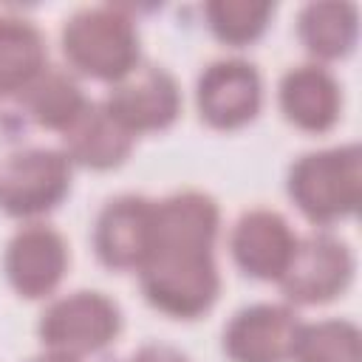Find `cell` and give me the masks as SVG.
Masks as SVG:
<instances>
[{"label": "cell", "mask_w": 362, "mask_h": 362, "mask_svg": "<svg viewBox=\"0 0 362 362\" xmlns=\"http://www.w3.org/2000/svg\"><path fill=\"white\" fill-rule=\"evenodd\" d=\"M272 14H274L272 3H252V0H212L204 6V17L212 37L232 48L252 45L266 31Z\"/></svg>", "instance_id": "d6986e66"}, {"label": "cell", "mask_w": 362, "mask_h": 362, "mask_svg": "<svg viewBox=\"0 0 362 362\" xmlns=\"http://www.w3.org/2000/svg\"><path fill=\"white\" fill-rule=\"evenodd\" d=\"M201 119L215 130H238L255 122L263 105V82L246 59H215L195 85Z\"/></svg>", "instance_id": "9c48e42d"}, {"label": "cell", "mask_w": 362, "mask_h": 362, "mask_svg": "<svg viewBox=\"0 0 362 362\" xmlns=\"http://www.w3.org/2000/svg\"><path fill=\"white\" fill-rule=\"evenodd\" d=\"M288 198L314 226H331L356 212L362 195L359 147L342 144L300 156L288 167Z\"/></svg>", "instance_id": "3957f363"}, {"label": "cell", "mask_w": 362, "mask_h": 362, "mask_svg": "<svg viewBox=\"0 0 362 362\" xmlns=\"http://www.w3.org/2000/svg\"><path fill=\"white\" fill-rule=\"evenodd\" d=\"M356 6L308 3L297 14V40L320 62L342 59L356 45Z\"/></svg>", "instance_id": "2e32d148"}, {"label": "cell", "mask_w": 362, "mask_h": 362, "mask_svg": "<svg viewBox=\"0 0 362 362\" xmlns=\"http://www.w3.org/2000/svg\"><path fill=\"white\" fill-rule=\"evenodd\" d=\"M354 280V255L334 235L297 238L294 255L280 274V288L288 303L322 305L339 297Z\"/></svg>", "instance_id": "8992f818"}, {"label": "cell", "mask_w": 362, "mask_h": 362, "mask_svg": "<svg viewBox=\"0 0 362 362\" xmlns=\"http://www.w3.org/2000/svg\"><path fill=\"white\" fill-rule=\"evenodd\" d=\"M300 320L288 305L255 303L232 314L223 328L229 362H291Z\"/></svg>", "instance_id": "8fae6325"}, {"label": "cell", "mask_w": 362, "mask_h": 362, "mask_svg": "<svg viewBox=\"0 0 362 362\" xmlns=\"http://www.w3.org/2000/svg\"><path fill=\"white\" fill-rule=\"evenodd\" d=\"M105 107L127 133L139 139L144 133L167 130L178 119L181 90L175 76L161 65H136L124 79L110 85Z\"/></svg>", "instance_id": "52a82bcc"}, {"label": "cell", "mask_w": 362, "mask_h": 362, "mask_svg": "<svg viewBox=\"0 0 362 362\" xmlns=\"http://www.w3.org/2000/svg\"><path fill=\"white\" fill-rule=\"evenodd\" d=\"M62 57L74 74L116 85L141 65V42L133 17L113 6L74 11L59 34Z\"/></svg>", "instance_id": "7a4b0ae2"}, {"label": "cell", "mask_w": 362, "mask_h": 362, "mask_svg": "<svg viewBox=\"0 0 362 362\" xmlns=\"http://www.w3.org/2000/svg\"><path fill=\"white\" fill-rule=\"evenodd\" d=\"M20 105L28 113V119L54 133H65L74 119L88 107L90 99H85L76 76L65 68H51L45 65L20 93Z\"/></svg>", "instance_id": "9a60e30c"}, {"label": "cell", "mask_w": 362, "mask_h": 362, "mask_svg": "<svg viewBox=\"0 0 362 362\" xmlns=\"http://www.w3.org/2000/svg\"><path fill=\"white\" fill-rule=\"evenodd\" d=\"M71 255L65 238L40 221L20 226L3 252V272L8 286L25 300H42L57 291L68 272Z\"/></svg>", "instance_id": "ba28073f"}, {"label": "cell", "mask_w": 362, "mask_h": 362, "mask_svg": "<svg viewBox=\"0 0 362 362\" xmlns=\"http://www.w3.org/2000/svg\"><path fill=\"white\" fill-rule=\"evenodd\" d=\"M291 362H362L359 328L348 320L300 322Z\"/></svg>", "instance_id": "ac0fdd59"}, {"label": "cell", "mask_w": 362, "mask_h": 362, "mask_svg": "<svg viewBox=\"0 0 362 362\" xmlns=\"http://www.w3.org/2000/svg\"><path fill=\"white\" fill-rule=\"evenodd\" d=\"M71 161L54 147H23L0 158V212L34 221L57 209L71 192Z\"/></svg>", "instance_id": "5b68a950"}, {"label": "cell", "mask_w": 362, "mask_h": 362, "mask_svg": "<svg viewBox=\"0 0 362 362\" xmlns=\"http://www.w3.org/2000/svg\"><path fill=\"white\" fill-rule=\"evenodd\" d=\"M297 246L288 221L274 209L243 212L229 235V249L238 269L255 280H280Z\"/></svg>", "instance_id": "7c38bea8"}, {"label": "cell", "mask_w": 362, "mask_h": 362, "mask_svg": "<svg viewBox=\"0 0 362 362\" xmlns=\"http://www.w3.org/2000/svg\"><path fill=\"white\" fill-rule=\"evenodd\" d=\"M218 226L221 209L201 189H181L156 201L153 249L139 269L141 294L156 311L173 320H198L215 305L221 294Z\"/></svg>", "instance_id": "6da1fadb"}, {"label": "cell", "mask_w": 362, "mask_h": 362, "mask_svg": "<svg viewBox=\"0 0 362 362\" xmlns=\"http://www.w3.org/2000/svg\"><path fill=\"white\" fill-rule=\"evenodd\" d=\"M127 362H189L187 354H181L178 348L173 345H164V342H147L141 345L139 351H133V356Z\"/></svg>", "instance_id": "ffe728a7"}, {"label": "cell", "mask_w": 362, "mask_h": 362, "mask_svg": "<svg viewBox=\"0 0 362 362\" xmlns=\"http://www.w3.org/2000/svg\"><path fill=\"white\" fill-rule=\"evenodd\" d=\"M37 334L45 351L82 359L107 348L122 334V308L102 291L79 288L45 305Z\"/></svg>", "instance_id": "277c9868"}, {"label": "cell", "mask_w": 362, "mask_h": 362, "mask_svg": "<svg viewBox=\"0 0 362 362\" xmlns=\"http://www.w3.org/2000/svg\"><path fill=\"white\" fill-rule=\"evenodd\" d=\"M136 136L127 133L105 102H88V107L74 119V124L62 133V153L71 164L85 170H116L127 161Z\"/></svg>", "instance_id": "5bb4252c"}, {"label": "cell", "mask_w": 362, "mask_h": 362, "mask_svg": "<svg viewBox=\"0 0 362 362\" xmlns=\"http://www.w3.org/2000/svg\"><path fill=\"white\" fill-rule=\"evenodd\" d=\"M156 201L144 195L110 198L93 223L96 257L113 272H139L153 249Z\"/></svg>", "instance_id": "30bf717a"}, {"label": "cell", "mask_w": 362, "mask_h": 362, "mask_svg": "<svg viewBox=\"0 0 362 362\" xmlns=\"http://www.w3.org/2000/svg\"><path fill=\"white\" fill-rule=\"evenodd\" d=\"M45 59L40 28L23 17L0 14V96L20 93L45 68Z\"/></svg>", "instance_id": "e0dca14e"}, {"label": "cell", "mask_w": 362, "mask_h": 362, "mask_svg": "<svg viewBox=\"0 0 362 362\" xmlns=\"http://www.w3.org/2000/svg\"><path fill=\"white\" fill-rule=\"evenodd\" d=\"M283 119L303 133H328L342 113V88L320 62L294 65L277 88Z\"/></svg>", "instance_id": "4fadbf2b"}, {"label": "cell", "mask_w": 362, "mask_h": 362, "mask_svg": "<svg viewBox=\"0 0 362 362\" xmlns=\"http://www.w3.org/2000/svg\"><path fill=\"white\" fill-rule=\"evenodd\" d=\"M28 362H79V359L65 356V354H57V351H42L40 356H34V359H28Z\"/></svg>", "instance_id": "44dd1931"}]
</instances>
